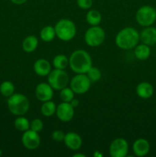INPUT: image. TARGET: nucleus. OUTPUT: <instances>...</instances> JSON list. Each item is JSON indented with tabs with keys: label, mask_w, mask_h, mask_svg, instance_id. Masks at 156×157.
I'll return each instance as SVG.
<instances>
[{
	"label": "nucleus",
	"mask_w": 156,
	"mask_h": 157,
	"mask_svg": "<svg viewBox=\"0 0 156 157\" xmlns=\"http://www.w3.org/2000/svg\"><path fill=\"white\" fill-rule=\"evenodd\" d=\"M136 19L141 26H151L156 20V10L150 6H142L136 12Z\"/></svg>",
	"instance_id": "nucleus-7"
},
{
	"label": "nucleus",
	"mask_w": 156,
	"mask_h": 157,
	"mask_svg": "<svg viewBox=\"0 0 156 157\" xmlns=\"http://www.w3.org/2000/svg\"><path fill=\"white\" fill-rule=\"evenodd\" d=\"M55 36H56V33H55L54 27L51 25L44 26L40 32V37L44 42H50L53 41Z\"/></svg>",
	"instance_id": "nucleus-21"
},
{
	"label": "nucleus",
	"mask_w": 156,
	"mask_h": 157,
	"mask_svg": "<svg viewBox=\"0 0 156 157\" xmlns=\"http://www.w3.org/2000/svg\"><path fill=\"white\" fill-rule=\"evenodd\" d=\"M112 157H125L128 153V144L123 138H117L111 143L109 148Z\"/></svg>",
	"instance_id": "nucleus-9"
},
{
	"label": "nucleus",
	"mask_w": 156,
	"mask_h": 157,
	"mask_svg": "<svg viewBox=\"0 0 156 157\" xmlns=\"http://www.w3.org/2000/svg\"><path fill=\"white\" fill-rule=\"evenodd\" d=\"M86 75H87V77H88L91 82L98 81L99 80H100L101 77H102V73H101L100 70L97 67H93V66L89 69V71L86 73Z\"/></svg>",
	"instance_id": "nucleus-27"
},
{
	"label": "nucleus",
	"mask_w": 156,
	"mask_h": 157,
	"mask_svg": "<svg viewBox=\"0 0 156 157\" xmlns=\"http://www.w3.org/2000/svg\"><path fill=\"white\" fill-rule=\"evenodd\" d=\"M106 34L103 29L99 25L89 28L84 35V41L90 47H97L103 43Z\"/></svg>",
	"instance_id": "nucleus-6"
},
{
	"label": "nucleus",
	"mask_w": 156,
	"mask_h": 157,
	"mask_svg": "<svg viewBox=\"0 0 156 157\" xmlns=\"http://www.w3.org/2000/svg\"><path fill=\"white\" fill-rule=\"evenodd\" d=\"M140 40L143 44L148 46L154 45L156 44V29L154 27L145 28L140 34Z\"/></svg>",
	"instance_id": "nucleus-15"
},
{
	"label": "nucleus",
	"mask_w": 156,
	"mask_h": 157,
	"mask_svg": "<svg viewBox=\"0 0 156 157\" xmlns=\"http://www.w3.org/2000/svg\"><path fill=\"white\" fill-rule=\"evenodd\" d=\"M70 103V104H71V105L75 108V107H78V105H79V100L73 98V99L72 100Z\"/></svg>",
	"instance_id": "nucleus-32"
},
{
	"label": "nucleus",
	"mask_w": 156,
	"mask_h": 157,
	"mask_svg": "<svg viewBox=\"0 0 156 157\" xmlns=\"http://www.w3.org/2000/svg\"><path fill=\"white\" fill-rule=\"evenodd\" d=\"M136 94L142 99H148L151 98L154 94V88L150 83L143 81L139 83L136 87Z\"/></svg>",
	"instance_id": "nucleus-17"
},
{
	"label": "nucleus",
	"mask_w": 156,
	"mask_h": 157,
	"mask_svg": "<svg viewBox=\"0 0 156 157\" xmlns=\"http://www.w3.org/2000/svg\"><path fill=\"white\" fill-rule=\"evenodd\" d=\"M8 108L15 116H24L29 110L30 103L26 96L22 94H13L7 101Z\"/></svg>",
	"instance_id": "nucleus-3"
},
{
	"label": "nucleus",
	"mask_w": 156,
	"mask_h": 157,
	"mask_svg": "<svg viewBox=\"0 0 156 157\" xmlns=\"http://www.w3.org/2000/svg\"><path fill=\"white\" fill-rule=\"evenodd\" d=\"M140 35L132 27H126L119 31L116 36V44L122 50H131L139 44Z\"/></svg>",
	"instance_id": "nucleus-2"
},
{
	"label": "nucleus",
	"mask_w": 156,
	"mask_h": 157,
	"mask_svg": "<svg viewBox=\"0 0 156 157\" xmlns=\"http://www.w3.org/2000/svg\"><path fill=\"white\" fill-rule=\"evenodd\" d=\"M2 155V150L0 149V156H1Z\"/></svg>",
	"instance_id": "nucleus-35"
},
{
	"label": "nucleus",
	"mask_w": 156,
	"mask_h": 157,
	"mask_svg": "<svg viewBox=\"0 0 156 157\" xmlns=\"http://www.w3.org/2000/svg\"><path fill=\"white\" fill-rule=\"evenodd\" d=\"M21 143L28 150H35L41 144V137L38 134V132L29 129L23 133Z\"/></svg>",
	"instance_id": "nucleus-10"
},
{
	"label": "nucleus",
	"mask_w": 156,
	"mask_h": 157,
	"mask_svg": "<svg viewBox=\"0 0 156 157\" xmlns=\"http://www.w3.org/2000/svg\"><path fill=\"white\" fill-rule=\"evenodd\" d=\"M52 63L54 68L64 70L69 65V58L64 55H58L54 58Z\"/></svg>",
	"instance_id": "nucleus-23"
},
{
	"label": "nucleus",
	"mask_w": 156,
	"mask_h": 157,
	"mask_svg": "<svg viewBox=\"0 0 156 157\" xmlns=\"http://www.w3.org/2000/svg\"><path fill=\"white\" fill-rule=\"evenodd\" d=\"M47 76L48 84L54 90H61L69 84V75L64 70L55 68L51 70Z\"/></svg>",
	"instance_id": "nucleus-5"
},
{
	"label": "nucleus",
	"mask_w": 156,
	"mask_h": 157,
	"mask_svg": "<svg viewBox=\"0 0 156 157\" xmlns=\"http://www.w3.org/2000/svg\"><path fill=\"white\" fill-rule=\"evenodd\" d=\"M86 20L87 23L92 26L99 25L102 21V15L98 10L91 9L87 12L86 15Z\"/></svg>",
	"instance_id": "nucleus-20"
},
{
	"label": "nucleus",
	"mask_w": 156,
	"mask_h": 157,
	"mask_svg": "<svg viewBox=\"0 0 156 157\" xmlns=\"http://www.w3.org/2000/svg\"><path fill=\"white\" fill-rule=\"evenodd\" d=\"M93 156H102V153H99V151H96L94 153V154H93Z\"/></svg>",
	"instance_id": "nucleus-34"
},
{
	"label": "nucleus",
	"mask_w": 156,
	"mask_h": 157,
	"mask_svg": "<svg viewBox=\"0 0 156 157\" xmlns=\"http://www.w3.org/2000/svg\"><path fill=\"white\" fill-rule=\"evenodd\" d=\"M64 142L66 147L71 150H78L83 144L80 136L75 132H69L66 133Z\"/></svg>",
	"instance_id": "nucleus-13"
},
{
	"label": "nucleus",
	"mask_w": 156,
	"mask_h": 157,
	"mask_svg": "<svg viewBox=\"0 0 156 157\" xmlns=\"http://www.w3.org/2000/svg\"><path fill=\"white\" fill-rule=\"evenodd\" d=\"M56 115L62 122H70L74 116V107L70 104V103H61L57 107Z\"/></svg>",
	"instance_id": "nucleus-11"
},
{
	"label": "nucleus",
	"mask_w": 156,
	"mask_h": 157,
	"mask_svg": "<svg viewBox=\"0 0 156 157\" xmlns=\"http://www.w3.org/2000/svg\"><path fill=\"white\" fill-rule=\"evenodd\" d=\"M56 104L50 100V101L43 102V104L41 105V113L44 117H50L54 113H56Z\"/></svg>",
	"instance_id": "nucleus-22"
},
{
	"label": "nucleus",
	"mask_w": 156,
	"mask_h": 157,
	"mask_svg": "<svg viewBox=\"0 0 156 157\" xmlns=\"http://www.w3.org/2000/svg\"><path fill=\"white\" fill-rule=\"evenodd\" d=\"M56 36L64 41L73 39L76 34V27L73 21L67 18H62L54 26Z\"/></svg>",
	"instance_id": "nucleus-4"
},
{
	"label": "nucleus",
	"mask_w": 156,
	"mask_h": 157,
	"mask_svg": "<svg viewBox=\"0 0 156 157\" xmlns=\"http://www.w3.org/2000/svg\"><path fill=\"white\" fill-rule=\"evenodd\" d=\"M64 136H65V133H64V132L60 130H54V131L51 133L52 139H53L54 141H57V142H61V141H64Z\"/></svg>",
	"instance_id": "nucleus-29"
},
{
	"label": "nucleus",
	"mask_w": 156,
	"mask_h": 157,
	"mask_svg": "<svg viewBox=\"0 0 156 157\" xmlns=\"http://www.w3.org/2000/svg\"><path fill=\"white\" fill-rule=\"evenodd\" d=\"M69 66L76 74H86L92 67V58L86 51L79 49L70 55Z\"/></svg>",
	"instance_id": "nucleus-1"
},
{
	"label": "nucleus",
	"mask_w": 156,
	"mask_h": 157,
	"mask_svg": "<svg viewBox=\"0 0 156 157\" xmlns=\"http://www.w3.org/2000/svg\"><path fill=\"white\" fill-rule=\"evenodd\" d=\"M44 127V124L43 122L40 119L37 118V119H34L32 122L30 123V129L31 130H34V131L36 132H40L41 131V130L43 129Z\"/></svg>",
	"instance_id": "nucleus-28"
},
{
	"label": "nucleus",
	"mask_w": 156,
	"mask_h": 157,
	"mask_svg": "<svg viewBox=\"0 0 156 157\" xmlns=\"http://www.w3.org/2000/svg\"><path fill=\"white\" fill-rule=\"evenodd\" d=\"M38 45V39L35 35H29L22 42V49L27 53H31L36 50Z\"/></svg>",
	"instance_id": "nucleus-19"
},
{
	"label": "nucleus",
	"mask_w": 156,
	"mask_h": 157,
	"mask_svg": "<svg viewBox=\"0 0 156 157\" xmlns=\"http://www.w3.org/2000/svg\"><path fill=\"white\" fill-rule=\"evenodd\" d=\"M90 87L91 81L86 74H76L70 82V87L77 94L87 93Z\"/></svg>",
	"instance_id": "nucleus-8"
},
{
	"label": "nucleus",
	"mask_w": 156,
	"mask_h": 157,
	"mask_svg": "<svg viewBox=\"0 0 156 157\" xmlns=\"http://www.w3.org/2000/svg\"><path fill=\"white\" fill-rule=\"evenodd\" d=\"M76 3L80 9L87 10L93 6V0H76Z\"/></svg>",
	"instance_id": "nucleus-30"
},
{
	"label": "nucleus",
	"mask_w": 156,
	"mask_h": 157,
	"mask_svg": "<svg viewBox=\"0 0 156 157\" xmlns=\"http://www.w3.org/2000/svg\"><path fill=\"white\" fill-rule=\"evenodd\" d=\"M54 89L47 83H40L35 88V96L41 102L50 101L54 96Z\"/></svg>",
	"instance_id": "nucleus-12"
},
{
	"label": "nucleus",
	"mask_w": 156,
	"mask_h": 157,
	"mask_svg": "<svg viewBox=\"0 0 156 157\" xmlns=\"http://www.w3.org/2000/svg\"><path fill=\"white\" fill-rule=\"evenodd\" d=\"M10 1L15 5H22L25 3L28 0H10Z\"/></svg>",
	"instance_id": "nucleus-31"
},
{
	"label": "nucleus",
	"mask_w": 156,
	"mask_h": 157,
	"mask_svg": "<svg viewBox=\"0 0 156 157\" xmlns=\"http://www.w3.org/2000/svg\"><path fill=\"white\" fill-rule=\"evenodd\" d=\"M132 150L136 156L142 157L146 156L150 150V144L148 140L143 138L136 140L132 146Z\"/></svg>",
	"instance_id": "nucleus-14"
},
{
	"label": "nucleus",
	"mask_w": 156,
	"mask_h": 157,
	"mask_svg": "<svg viewBox=\"0 0 156 157\" xmlns=\"http://www.w3.org/2000/svg\"><path fill=\"white\" fill-rule=\"evenodd\" d=\"M134 54L137 59L140 61H145L149 58L151 55V49L149 46L142 43L141 44H137L135 47Z\"/></svg>",
	"instance_id": "nucleus-18"
},
{
	"label": "nucleus",
	"mask_w": 156,
	"mask_h": 157,
	"mask_svg": "<svg viewBox=\"0 0 156 157\" xmlns=\"http://www.w3.org/2000/svg\"><path fill=\"white\" fill-rule=\"evenodd\" d=\"M14 92H15V86L11 81H6L2 83L0 85V93L6 98H9L13 94Z\"/></svg>",
	"instance_id": "nucleus-25"
},
{
	"label": "nucleus",
	"mask_w": 156,
	"mask_h": 157,
	"mask_svg": "<svg viewBox=\"0 0 156 157\" xmlns=\"http://www.w3.org/2000/svg\"><path fill=\"white\" fill-rule=\"evenodd\" d=\"M34 71L41 77L47 76L51 71V65L50 62L44 58L38 59L34 64Z\"/></svg>",
	"instance_id": "nucleus-16"
},
{
	"label": "nucleus",
	"mask_w": 156,
	"mask_h": 157,
	"mask_svg": "<svg viewBox=\"0 0 156 157\" xmlns=\"http://www.w3.org/2000/svg\"><path fill=\"white\" fill-rule=\"evenodd\" d=\"M74 92L70 87H64L61 89L60 93V98L63 102L70 103L74 98Z\"/></svg>",
	"instance_id": "nucleus-26"
},
{
	"label": "nucleus",
	"mask_w": 156,
	"mask_h": 157,
	"mask_svg": "<svg viewBox=\"0 0 156 157\" xmlns=\"http://www.w3.org/2000/svg\"><path fill=\"white\" fill-rule=\"evenodd\" d=\"M73 157H86L85 154H82V153H76V154L73 155Z\"/></svg>",
	"instance_id": "nucleus-33"
},
{
	"label": "nucleus",
	"mask_w": 156,
	"mask_h": 157,
	"mask_svg": "<svg viewBox=\"0 0 156 157\" xmlns=\"http://www.w3.org/2000/svg\"><path fill=\"white\" fill-rule=\"evenodd\" d=\"M14 126L17 130L21 132H24L30 129V123L24 116H18V117L15 120Z\"/></svg>",
	"instance_id": "nucleus-24"
}]
</instances>
